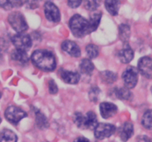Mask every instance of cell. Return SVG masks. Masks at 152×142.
Wrapping results in <instances>:
<instances>
[{
    "mask_svg": "<svg viewBox=\"0 0 152 142\" xmlns=\"http://www.w3.org/2000/svg\"><path fill=\"white\" fill-rule=\"evenodd\" d=\"M31 61L37 68L44 71L53 70L56 66L54 56L46 50H35L31 55Z\"/></svg>",
    "mask_w": 152,
    "mask_h": 142,
    "instance_id": "obj_1",
    "label": "cell"
},
{
    "mask_svg": "<svg viewBox=\"0 0 152 142\" xmlns=\"http://www.w3.org/2000/svg\"><path fill=\"white\" fill-rule=\"evenodd\" d=\"M69 28L77 38H82L90 34L88 21L79 14L74 15L69 21Z\"/></svg>",
    "mask_w": 152,
    "mask_h": 142,
    "instance_id": "obj_2",
    "label": "cell"
},
{
    "mask_svg": "<svg viewBox=\"0 0 152 142\" xmlns=\"http://www.w3.org/2000/svg\"><path fill=\"white\" fill-rule=\"evenodd\" d=\"M8 22L18 33H24L28 29V25L25 16L20 12H13L10 13L8 16Z\"/></svg>",
    "mask_w": 152,
    "mask_h": 142,
    "instance_id": "obj_3",
    "label": "cell"
},
{
    "mask_svg": "<svg viewBox=\"0 0 152 142\" xmlns=\"http://www.w3.org/2000/svg\"><path fill=\"white\" fill-rule=\"evenodd\" d=\"M4 116L9 122L13 125H16L21 120L28 116V114L19 107L10 106L6 109L4 112Z\"/></svg>",
    "mask_w": 152,
    "mask_h": 142,
    "instance_id": "obj_4",
    "label": "cell"
},
{
    "mask_svg": "<svg viewBox=\"0 0 152 142\" xmlns=\"http://www.w3.org/2000/svg\"><path fill=\"white\" fill-rule=\"evenodd\" d=\"M123 80L126 88H134L138 81V70L133 66H129L123 72Z\"/></svg>",
    "mask_w": 152,
    "mask_h": 142,
    "instance_id": "obj_5",
    "label": "cell"
},
{
    "mask_svg": "<svg viewBox=\"0 0 152 142\" xmlns=\"http://www.w3.org/2000/svg\"><path fill=\"white\" fill-rule=\"evenodd\" d=\"M11 41L16 49L25 50V51L29 50L32 46V39L31 36L23 33L13 36L11 38Z\"/></svg>",
    "mask_w": 152,
    "mask_h": 142,
    "instance_id": "obj_6",
    "label": "cell"
},
{
    "mask_svg": "<svg viewBox=\"0 0 152 142\" xmlns=\"http://www.w3.org/2000/svg\"><path fill=\"white\" fill-rule=\"evenodd\" d=\"M94 130V135L99 140L109 138L116 131V127L111 124L99 123L96 124Z\"/></svg>",
    "mask_w": 152,
    "mask_h": 142,
    "instance_id": "obj_7",
    "label": "cell"
},
{
    "mask_svg": "<svg viewBox=\"0 0 152 142\" xmlns=\"http://www.w3.org/2000/svg\"><path fill=\"white\" fill-rule=\"evenodd\" d=\"M45 15L46 19L52 22H59L61 19L59 8L51 1H46L44 4Z\"/></svg>",
    "mask_w": 152,
    "mask_h": 142,
    "instance_id": "obj_8",
    "label": "cell"
},
{
    "mask_svg": "<svg viewBox=\"0 0 152 142\" xmlns=\"http://www.w3.org/2000/svg\"><path fill=\"white\" fill-rule=\"evenodd\" d=\"M138 70L147 78H152V59L145 56L138 62Z\"/></svg>",
    "mask_w": 152,
    "mask_h": 142,
    "instance_id": "obj_9",
    "label": "cell"
},
{
    "mask_svg": "<svg viewBox=\"0 0 152 142\" xmlns=\"http://www.w3.org/2000/svg\"><path fill=\"white\" fill-rule=\"evenodd\" d=\"M99 111L103 118H109L114 116L117 112V106L114 104L102 102L99 104Z\"/></svg>",
    "mask_w": 152,
    "mask_h": 142,
    "instance_id": "obj_10",
    "label": "cell"
},
{
    "mask_svg": "<svg viewBox=\"0 0 152 142\" xmlns=\"http://www.w3.org/2000/svg\"><path fill=\"white\" fill-rule=\"evenodd\" d=\"M59 75L64 82L70 84H76L80 79V75L77 72H72L66 70L61 69L59 70Z\"/></svg>",
    "mask_w": 152,
    "mask_h": 142,
    "instance_id": "obj_11",
    "label": "cell"
},
{
    "mask_svg": "<svg viewBox=\"0 0 152 142\" xmlns=\"http://www.w3.org/2000/svg\"><path fill=\"white\" fill-rule=\"evenodd\" d=\"M62 48L64 51L73 57H80L81 54V51L79 47V46L75 42L70 40L64 41L62 44Z\"/></svg>",
    "mask_w": 152,
    "mask_h": 142,
    "instance_id": "obj_12",
    "label": "cell"
},
{
    "mask_svg": "<svg viewBox=\"0 0 152 142\" xmlns=\"http://www.w3.org/2000/svg\"><path fill=\"white\" fill-rule=\"evenodd\" d=\"M118 58L123 64H128L134 59V51L128 43H125L124 47L118 53Z\"/></svg>",
    "mask_w": 152,
    "mask_h": 142,
    "instance_id": "obj_13",
    "label": "cell"
},
{
    "mask_svg": "<svg viewBox=\"0 0 152 142\" xmlns=\"http://www.w3.org/2000/svg\"><path fill=\"white\" fill-rule=\"evenodd\" d=\"M120 137L123 141L126 142L129 139L132 138L134 134L133 124L129 121L124 123L120 129Z\"/></svg>",
    "mask_w": 152,
    "mask_h": 142,
    "instance_id": "obj_14",
    "label": "cell"
},
{
    "mask_svg": "<svg viewBox=\"0 0 152 142\" xmlns=\"http://www.w3.org/2000/svg\"><path fill=\"white\" fill-rule=\"evenodd\" d=\"M36 115V124L40 130H45L49 127V122L47 117L39 110L35 107H33Z\"/></svg>",
    "mask_w": 152,
    "mask_h": 142,
    "instance_id": "obj_15",
    "label": "cell"
},
{
    "mask_svg": "<svg viewBox=\"0 0 152 142\" xmlns=\"http://www.w3.org/2000/svg\"><path fill=\"white\" fill-rule=\"evenodd\" d=\"M11 59L14 62H18L21 64H26L29 62V57L25 50L16 49L11 53Z\"/></svg>",
    "mask_w": 152,
    "mask_h": 142,
    "instance_id": "obj_16",
    "label": "cell"
},
{
    "mask_svg": "<svg viewBox=\"0 0 152 142\" xmlns=\"http://www.w3.org/2000/svg\"><path fill=\"white\" fill-rule=\"evenodd\" d=\"M113 94L120 100H130L132 98V93L129 89L125 87H116L113 90Z\"/></svg>",
    "mask_w": 152,
    "mask_h": 142,
    "instance_id": "obj_17",
    "label": "cell"
},
{
    "mask_svg": "<svg viewBox=\"0 0 152 142\" xmlns=\"http://www.w3.org/2000/svg\"><path fill=\"white\" fill-rule=\"evenodd\" d=\"M97 124V117H96V114L92 111L88 112L85 116V129L93 130Z\"/></svg>",
    "mask_w": 152,
    "mask_h": 142,
    "instance_id": "obj_18",
    "label": "cell"
},
{
    "mask_svg": "<svg viewBox=\"0 0 152 142\" xmlns=\"http://www.w3.org/2000/svg\"><path fill=\"white\" fill-rule=\"evenodd\" d=\"M101 18H102V13L97 12V13H93L90 16V19L88 20L89 23V30L90 33L96 30L100 23Z\"/></svg>",
    "mask_w": 152,
    "mask_h": 142,
    "instance_id": "obj_19",
    "label": "cell"
},
{
    "mask_svg": "<svg viewBox=\"0 0 152 142\" xmlns=\"http://www.w3.org/2000/svg\"><path fill=\"white\" fill-rule=\"evenodd\" d=\"M17 135L12 130L4 129L0 131V142H17Z\"/></svg>",
    "mask_w": 152,
    "mask_h": 142,
    "instance_id": "obj_20",
    "label": "cell"
},
{
    "mask_svg": "<svg viewBox=\"0 0 152 142\" xmlns=\"http://www.w3.org/2000/svg\"><path fill=\"white\" fill-rule=\"evenodd\" d=\"M105 6L110 14L116 16L118 14L120 2L119 0H105Z\"/></svg>",
    "mask_w": 152,
    "mask_h": 142,
    "instance_id": "obj_21",
    "label": "cell"
},
{
    "mask_svg": "<svg viewBox=\"0 0 152 142\" xmlns=\"http://www.w3.org/2000/svg\"><path fill=\"white\" fill-rule=\"evenodd\" d=\"M131 36V28L126 24H121L119 27V36L124 43H128Z\"/></svg>",
    "mask_w": 152,
    "mask_h": 142,
    "instance_id": "obj_22",
    "label": "cell"
},
{
    "mask_svg": "<svg viewBox=\"0 0 152 142\" xmlns=\"http://www.w3.org/2000/svg\"><path fill=\"white\" fill-rule=\"evenodd\" d=\"M80 70L82 73L91 75L94 70V65L91 60L88 59H84L80 62Z\"/></svg>",
    "mask_w": 152,
    "mask_h": 142,
    "instance_id": "obj_23",
    "label": "cell"
},
{
    "mask_svg": "<svg viewBox=\"0 0 152 142\" xmlns=\"http://www.w3.org/2000/svg\"><path fill=\"white\" fill-rule=\"evenodd\" d=\"M100 77L104 83L108 84H113L117 79V75L111 71L105 70L100 72Z\"/></svg>",
    "mask_w": 152,
    "mask_h": 142,
    "instance_id": "obj_24",
    "label": "cell"
},
{
    "mask_svg": "<svg viewBox=\"0 0 152 142\" xmlns=\"http://www.w3.org/2000/svg\"><path fill=\"white\" fill-rule=\"evenodd\" d=\"M142 125L147 130H152V109H148L144 113L142 118Z\"/></svg>",
    "mask_w": 152,
    "mask_h": 142,
    "instance_id": "obj_25",
    "label": "cell"
},
{
    "mask_svg": "<svg viewBox=\"0 0 152 142\" xmlns=\"http://www.w3.org/2000/svg\"><path fill=\"white\" fill-rule=\"evenodd\" d=\"M86 50L88 56L90 59H94V58L97 57L99 55V48L95 44H88V46H86Z\"/></svg>",
    "mask_w": 152,
    "mask_h": 142,
    "instance_id": "obj_26",
    "label": "cell"
},
{
    "mask_svg": "<svg viewBox=\"0 0 152 142\" xmlns=\"http://www.w3.org/2000/svg\"><path fill=\"white\" fill-rule=\"evenodd\" d=\"M73 120L76 125L80 129H85V116L80 112H74V116H73Z\"/></svg>",
    "mask_w": 152,
    "mask_h": 142,
    "instance_id": "obj_27",
    "label": "cell"
},
{
    "mask_svg": "<svg viewBox=\"0 0 152 142\" xmlns=\"http://www.w3.org/2000/svg\"><path fill=\"white\" fill-rule=\"evenodd\" d=\"M101 4V0H86L85 7L91 11H94Z\"/></svg>",
    "mask_w": 152,
    "mask_h": 142,
    "instance_id": "obj_28",
    "label": "cell"
},
{
    "mask_svg": "<svg viewBox=\"0 0 152 142\" xmlns=\"http://www.w3.org/2000/svg\"><path fill=\"white\" fill-rule=\"evenodd\" d=\"M99 93H100V90L98 87H92L90 91H89V99H90V100L92 102L96 103L98 101V99H99Z\"/></svg>",
    "mask_w": 152,
    "mask_h": 142,
    "instance_id": "obj_29",
    "label": "cell"
},
{
    "mask_svg": "<svg viewBox=\"0 0 152 142\" xmlns=\"http://www.w3.org/2000/svg\"><path fill=\"white\" fill-rule=\"evenodd\" d=\"M48 90L50 94H56L58 92V87L53 80H50L48 82Z\"/></svg>",
    "mask_w": 152,
    "mask_h": 142,
    "instance_id": "obj_30",
    "label": "cell"
},
{
    "mask_svg": "<svg viewBox=\"0 0 152 142\" xmlns=\"http://www.w3.org/2000/svg\"><path fill=\"white\" fill-rule=\"evenodd\" d=\"M38 0H25V4L27 7L30 9H35L39 7Z\"/></svg>",
    "mask_w": 152,
    "mask_h": 142,
    "instance_id": "obj_31",
    "label": "cell"
},
{
    "mask_svg": "<svg viewBox=\"0 0 152 142\" xmlns=\"http://www.w3.org/2000/svg\"><path fill=\"white\" fill-rule=\"evenodd\" d=\"M0 7L4 8V10H10L13 7L10 0H0Z\"/></svg>",
    "mask_w": 152,
    "mask_h": 142,
    "instance_id": "obj_32",
    "label": "cell"
},
{
    "mask_svg": "<svg viewBox=\"0 0 152 142\" xmlns=\"http://www.w3.org/2000/svg\"><path fill=\"white\" fill-rule=\"evenodd\" d=\"M8 43L4 38H0V51L5 52L8 49Z\"/></svg>",
    "mask_w": 152,
    "mask_h": 142,
    "instance_id": "obj_33",
    "label": "cell"
},
{
    "mask_svg": "<svg viewBox=\"0 0 152 142\" xmlns=\"http://www.w3.org/2000/svg\"><path fill=\"white\" fill-rule=\"evenodd\" d=\"M82 4V0H68V4L71 8H77Z\"/></svg>",
    "mask_w": 152,
    "mask_h": 142,
    "instance_id": "obj_34",
    "label": "cell"
},
{
    "mask_svg": "<svg viewBox=\"0 0 152 142\" xmlns=\"http://www.w3.org/2000/svg\"><path fill=\"white\" fill-rule=\"evenodd\" d=\"M137 142H152L151 139H150L148 136L146 135H140L138 136Z\"/></svg>",
    "mask_w": 152,
    "mask_h": 142,
    "instance_id": "obj_35",
    "label": "cell"
},
{
    "mask_svg": "<svg viewBox=\"0 0 152 142\" xmlns=\"http://www.w3.org/2000/svg\"><path fill=\"white\" fill-rule=\"evenodd\" d=\"M10 2H11L13 7H20L23 4L22 0H12L10 1Z\"/></svg>",
    "mask_w": 152,
    "mask_h": 142,
    "instance_id": "obj_36",
    "label": "cell"
},
{
    "mask_svg": "<svg viewBox=\"0 0 152 142\" xmlns=\"http://www.w3.org/2000/svg\"><path fill=\"white\" fill-rule=\"evenodd\" d=\"M74 142H90V141H89L88 139L86 138L83 137V136H82V137L77 138Z\"/></svg>",
    "mask_w": 152,
    "mask_h": 142,
    "instance_id": "obj_37",
    "label": "cell"
},
{
    "mask_svg": "<svg viewBox=\"0 0 152 142\" xmlns=\"http://www.w3.org/2000/svg\"><path fill=\"white\" fill-rule=\"evenodd\" d=\"M1 93H0V99H1Z\"/></svg>",
    "mask_w": 152,
    "mask_h": 142,
    "instance_id": "obj_38",
    "label": "cell"
},
{
    "mask_svg": "<svg viewBox=\"0 0 152 142\" xmlns=\"http://www.w3.org/2000/svg\"><path fill=\"white\" fill-rule=\"evenodd\" d=\"M151 25H152V16H151Z\"/></svg>",
    "mask_w": 152,
    "mask_h": 142,
    "instance_id": "obj_39",
    "label": "cell"
},
{
    "mask_svg": "<svg viewBox=\"0 0 152 142\" xmlns=\"http://www.w3.org/2000/svg\"><path fill=\"white\" fill-rule=\"evenodd\" d=\"M1 118H0V123H1Z\"/></svg>",
    "mask_w": 152,
    "mask_h": 142,
    "instance_id": "obj_40",
    "label": "cell"
},
{
    "mask_svg": "<svg viewBox=\"0 0 152 142\" xmlns=\"http://www.w3.org/2000/svg\"><path fill=\"white\" fill-rule=\"evenodd\" d=\"M38 1H41V0H38Z\"/></svg>",
    "mask_w": 152,
    "mask_h": 142,
    "instance_id": "obj_41",
    "label": "cell"
}]
</instances>
